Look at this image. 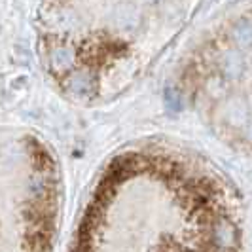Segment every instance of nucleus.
Wrapping results in <instances>:
<instances>
[]
</instances>
